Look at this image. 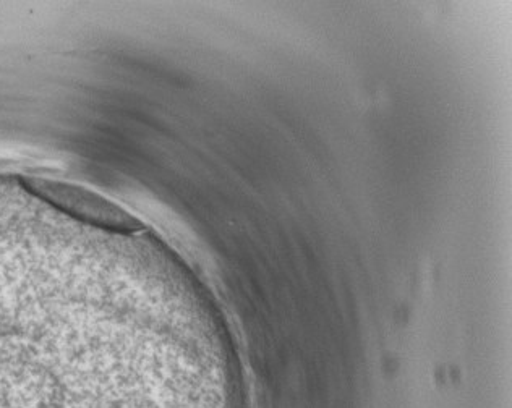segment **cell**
<instances>
[{"mask_svg":"<svg viewBox=\"0 0 512 408\" xmlns=\"http://www.w3.org/2000/svg\"><path fill=\"white\" fill-rule=\"evenodd\" d=\"M99 321L65 290L0 272V408H86Z\"/></svg>","mask_w":512,"mask_h":408,"instance_id":"obj_1","label":"cell"},{"mask_svg":"<svg viewBox=\"0 0 512 408\" xmlns=\"http://www.w3.org/2000/svg\"><path fill=\"white\" fill-rule=\"evenodd\" d=\"M0 185H7V187H18V188H25V190H30V192L39 193V195H44V193L38 192V190H35V188L26 187V185H23V183H17V182H5V180H0ZM47 198H51V196H47ZM51 200H54V198H51ZM57 201V200H54ZM59 203V201H57ZM62 204V203H60ZM86 224V227H88V230H90L91 237L94 238V242H96V245H98L99 248V240L103 238V234H101V230L98 229V227L93 226V224H88V222L83 221Z\"/></svg>","mask_w":512,"mask_h":408,"instance_id":"obj_2","label":"cell"}]
</instances>
